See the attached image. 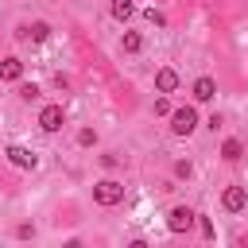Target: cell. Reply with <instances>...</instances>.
Listing matches in <instances>:
<instances>
[{"mask_svg":"<svg viewBox=\"0 0 248 248\" xmlns=\"http://www.w3.org/2000/svg\"><path fill=\"white\" fill-rule=\"evenodd\" d=\"M93 202H97V205H120V202H124V186H120L116 178H101V182L93 186Z\"/></svg>","mask_w":248,"mask_h":248,"instance_id":"cell-1","label":"cell"},{"mask_svg":"<svg viewBox=\"0 0 248 248\" xmlns=\"http://www.w3.org/2000/svg\"><path fill=\"white\" fill-rule=\"evenodd\" d=\"M194 128H198V112H194L190 105H186V108H174V112H170V132H174V136H190Z\"/></svg>","mask_w":248,"mask_h":248,"instance_id":"cell-2","label":"cell"},{"mask_svg":"<svg viewBox=\"0 0 248 248\" xmlns=\"http://www.w3.org/2000/svg\"><path fill=\"white\" fill-rule=\"evenodd\" d=\"M194 221H198V213L186 209V205H174V209L167 213V229H170V232H190Z\"/></svg>","mask_w":248,"mask_h":248,"instance_id":"cell-3","label":"cell"},{"mask_svg":"<svg viewBox=\"0 0 248 248\" xmlns=\"http://www.w3.org/2000/svg\"><path fill=\"white\" fill-rule=\"evenodd\" d=\"M62 120H66L62 105H46V108L39 112V128H43V132H58V128H62Z\"/></svg>","mask_w":248,"mask_h":248,"instance_id":"cell-4","label":"cell"},{"mask_svg":"<svg viewBox=\"0 0 248 248\" xmlns=\"http://www.w3.org/2000/svg\"><path fill=\"white\" fill-rule=\"evenodd\" d=\"M221 205H225L229 213H240V209L248 205V190H244V186H229V190L221 194Z\"/></svg>","mask_w":248,"mask_h":248,"instance_id":"cell-5","label":"cell"},{"mask_svg":"<svg viewBox=\"0 0 248 248\" xmlns=\"http://www.w3.org/2000/svg\"><path fill=\"white\" fill-rule=\"evenodd\" d=\"M8 163H12V167H19V170H31L39 159H35L27 147H19V143H16V147H8Z\"/></svg>","mask_w":248,"mask_h":248,"instance_id":"cell-6","label":"cell"},{"mask_svg":"<svg viewBox=\"0 0 248 248\" xmlns=\"http://www.w3.org/2000/svg\"><path fill=\"white\" fill-rule=\"evenodd\" d=\"M16 35H19V39H31V43H43V39H50V23L39 19V23H31V27H19Z\"/></svg>","mask_w":248,"mask_h":248,"instance_id":"cell-7","label":"cell"},{"mask_svg":"<svg viewBox=\"0 0 248 248\" xmlns=\"http://www.w3.org/2000/svg\"><path fill=\"white\" fill-rule=\"evenodd\" d=\"M155 89H159V93H174V89H178V74H174L170 66H163V70L155 74Z\"/></svg>","mask_w":248,"mask_h":248,"instance_id":"cell-8","label":"cell"},{"mask_svg":"<svg viewBox=\"0 0 248 248\" xmlns=\"http://www.w3.org/2000/svg\"><path fill=\"white\" fill-rule=\"evenodd\" d=\"M23 78V62L19 58H4L0 62V81H19Z\"/></svg>","mask_w":248,"mask_h":248,"instance_id":"cell-9","label":"cell"},{"mask_svg":"<svg viewBox=\"0 0 248 248\" xmlns=\"http://www.w3.org/2000/svg\"><path fill=\"white\" fill-rule=\"evenodd\" d=\"M213 93H217V81L213 78H198L194 81V101H213Z\"/></svg>","mask_w":248,"mask_h":248,"instance_id":"cell-10","label":"cell"},{"mask_svg":"<svg viewBox=\"0 0 248 248\" xmlns=\"http://www.w3.org/2000/svg\"><path fill=\"white\" fill-rule=\"evenodd\" d=\"M132 16H136V4H132V0H112V19L124 23V19H132Z\"/></svg>","mask_w":248,"mask_h":248,"instance_id":"cell-11","label":"cell"},{"mask_svg":"<svg viewBox=\"0 0 248 248\" xmlns=\"http://www.w3.org/2000/svg\"><path fill=\"white\" fill-rule=\"evenodd\" d=\"M143 46V39H140V31H124V39H120V50H128V54H136Z\"/></svg>","mask_w":248,"mask_h":248,"instance_id":"cell-12","label":"cell"},{"mask_svg":"<svg viewBox=\"0 0 248 248\" xmlns=\"http://www.w3.org/2000/svg\"><path fill=\"white\" fill-rule=\"evenodd\" d=\"M221 155H225L229 163H236V159L244 155V147H240V140H225V143H221Z\"/></svg>","mask_w":248,"mask_h":248,"instance_id":"cell-13","label":"cell"},{"mask_svg":"<svg viewBox=\"0 0 248 248\" xmlns=\"http://www.w3.org/2000/svg\"><path fill=\"white\" fill-rule=\"evenodd\" d=\"M78 143H81V147L97 143V132H93V128H81V132H78Z\"/></svg>","mask_w":248,"mask_h":248,"instance_id":"cell-14","label":"cell"},{"mask_svg":"<svg viewBox=\"0 0 248 248\" xmlns=\"http://www.w3.org/2000/svg\"><path fill=\"white\" fill-rule=\"evenodd\" d=\"M147 23H155V27H163V23H167V16H163V12H155V8H147Z\"/></svg>","mask_w":248,"mask_h":248,"instance_id":"cell-15","label":"cell"},{"mask_svg":"<svg viewBox=\"0 0 248 248\" xmlns=\"http://www.w3.org/2000/svg\"><path fill=\"white\" fill-rule=\"evenodd\" d=\"M19 97H23V101H35V97H39V85H19Z\"/></svg>","mask_w":248,"mask_h":248,"instance_id":"cell-16","label":"cell"},{"mask_svg":"<svg viewBox=\"0 0 248 248\" xmlns=\"http://www.w3.org/2000/svg\"><path fill=\"white\" fill-rule=\"evenodd\" d=\"M174 174H178V178H190V174H194V167L182 159V163H174Z\"/></svg>","mask_w":248,"mask_h":248,"instance_id":"cell-17","label":"cell"},{"mask_svg":"<svg viewBox=\"0 0 248 248\" xmlns=\"http://www.w3.org/2000/svg\"><path fill=\"white\" fill-rule=\"evenodd\" d=\"M155 112H159V116H167V112H170V105H167V97H159V101H155Z\"/></svg>","mask_w":248,"mask_h":248,"instance_id":"cell-18","label":"cell"},{"mask_svg":"<svg viewBox=\"0 0 248 248\" xmlns=\"http://www.w3.org/2000/svg\"><path fill=\"white\" fill-rule=\"evenodd\" d=\"M62 248H81V240H78V236H70V240H66Z\"/></svg>","mask_w":248,"mask_h":248,"instance_id":"cell-19","label":"cell"},{"mask_svg":"<svg viewBox=\"0 0 248 248\" xmlns=\"http://www.w3.org/2000/svg\"><path fill=\"white\" fill-rule=\"evenodd\" d=\"M128 248H151V244H147V240H132Z\"/></svg>","mask_w":248,"mask_h":248,"instance_id":"cell-20","label":"cell"}]
</instances>
